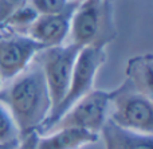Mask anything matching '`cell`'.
Masks as SVG:
<instances>
[{
    "mask_svg": "<svg viewBox=\"0 0 153 149\" xmlns=\"http://www.w3.org/2000/svg\"><path fill=\"white\" fill-rule=\"evenodd\" d=\"M0 102L13 117L20 137L39 130L51 113V99L36 58L22 74L3 83Z\"/></svg>",
    "mask_w": 153,
    "mask_h": 149,
    "instance_id": "obj_1",
    "label": "cell"
},
{
    "mask_svg": "<svg viewBox=\"0 0 153 149\" xmlns=\"http://www.w3.org/2000/svg\"><path fill=\"white\" fill-rule=\"evenodd\" d=\"M109 0H83L70 19L69 43L78 47H106L116 38Z\"/></svg>",
    "mask_w": 153,
    "mask_h": 149,
    "instance_id": "obj_2",
    "label": "cell"
},
{
    "mask_svg": "<svg viewBox=\"0 0 153 149\" xmlns=\"http://www.w3.org/2000/svg\"><path fill=\"white\" fill-rule=\"evenodd\" d=\"M108 121L125 130L153 136L152 97L122 83L113 89Z\"/></svg>",
    "mask_w": 153,
    "mask_h": 149,
    "instance_id": "obj_3",
    "label": "cell"
},
{
    "mask_svg": "<svg viewBox=\"0 0 153 149\" xmlns=\"http://www.w3.org/2000/svg\"><path fill=\"white\" fill-rule=\"evenodd\" d=\"M106 61V47H82L78 56L75 59L74 70L71 74V79L69 83V89L59 104V106L50 114L46 122L39 128V134H43L50 129V126L59 120L63 113H66L78 99L89 94L94 89V81L98 70L101 69Z\"/></svg>",
    "mask_w": 153,
    "mask_h": 149,
    "instance_id": "obj_4",
    "label": "cell"
},
{
    "mask_svg": "<svg viewBox=\"0 0 153 149\" xmlns=\"http://www.w3.org/2000/svg\"><path fill=\"white\" fill-rule=\"evenodd\" d=\"M79 51L81 47L76 44L65 43L58 47L45 48L36 55L50 94L51 113L59 106L66 96Z\"/></svg>",
    "mask_w": 153,
    "mask_h": 149,
    "instance_id": "obj_5",
    "label": "cell"
},
{
    "mask_svg": "<svg viewBox=\"0 0 153 149\" xmlns=\"http://www.w3.org/2000/svg\"><path fill=\"white\" fill-rule=\"evenodd\" d=\"M113 90H95L83 96L66 113L59 117L46 133L61 128H78L100 136L103 125L108 121ZM45 134V133H43Z\"/></svg>",
    "mask_w": 153,
    "mask_h": 149,
    "instance_id": "obj_6",
    "label": "cell"
},
{
    "mask_svg": "<svg viewBox=\"0 0 153 149\" xmlns=\"http://www.w3.org/2000/svg\"><path fill=\"white\" fill-rule=\"evenodd\" d=\"M42 51L38 43L23 34L0 35V78L3 83L24 71Z\"/></svg>",
    "mask_w": 153,
    "mask_h": 149,
    "instance_id": "obj_7",
    "label": "cell"
},
{
    "mask_svg": "<svg viewBox=\"0 0 153 149\" xmlns=\"http://www.w3.org/2000/svg\"><path fill=\"white\" fill-rule=\"evenodd\" d=\"M73 12L61 15H39L26 35L38 43L42 50L65 44L67 43L66 40H69L70 19Z\"/></svg>",
    "mask_w": 153,
    "mask_h": 149,
    "instance_id": "obj_8",
    "label": "cell"
},
{
    "mask_svg": "<svg viewBox=\"0 0 153 149\" xmlns=\"http://www.w3.org/2000/svg\"><path fill=\"white\" fill-rule=\"evenodd\" d=\"M100 140L98 134L78 128L54 129L40 134L38 149H81Z\"/></svg>",
    "mask_w": 153,
    "mask_h": 149,
    "instance_id": "obj_9",
    "label": "cell"
},
{
    "mask_svg": "<svg viewBox=\"0 0 153 149\" xmlns=\"http://www.w3.org/2000/svg\"><path fill=\"white\" fill-rule=\"evenodd\" d=\"M105 149H153V140L151 134H140L129 132L106 121L100 132Z\"/></svg>",
    "mask_w": 153,
    "mask_h": 149,
    "instance_id": "obj_10",
    "label": "cell"
},
{
    "mask_svg": "<svg viewBox=\"0 0 153 149\" xmlns=\"http://www.w3.org/2000/svg\"><path fill=\"white\" fill-rule=\"evenodd\" d=\"M152 62L153 56L151 53L130 58L126 64L125 85L138 93H144L152 97Z\"/></svg>",
    "mask_w": 153,
    "mask_h": 149,
    "instance_id": "obj_11",
    "label": "cell"
},
{
    "mask_svg": "<svg viewBox=\"0 0 153 149\" xmlns=\"http://www.w3.org/2000/svg\"><path fill=\"white\" fill-rule=\"evenodd\" d=\"M38 12L31 7L30 3L19 8L12 13L4 23L0 26V30H10V34H23L26 35L31 24L36 20Z\"/></svg>",
    "mask_w": 153,
    "mask_h": 149,
    "instance_id": "obj_12",
    "label": "cell"
},
{
    "mask_svg": "<svg viewBox=\"0 0 153 149\" xmlns=\"http://www.w3.org/2000/svg\"><path fill=\"white\" fill-rule=\"evenodd\" d=\"M20 139V132L8 109L0 102V147L13 145Z\"/></svg>",
    "mask_w": 153,
    "mask_h": 149,
    "instance_id": "obj_13",
    "label": "cell"
},
{
    "mask_svg": "<svg viewBox=\"0 0 153 149\" xmlns=\"http://www.w3.org/2000/svg\"><path fill=\"white\" fill-rule=\"evenodd\" d=\"M38 15H61L69 13L76 8L79 3L71 0H28Z\"/></svg>",
    "mask_w": 153,
    "mask_h": 149,
    "instance_id": "obj_14",
    "label": "cell"
},
{
    "mask_svg": "<svg viewBox=\"0 0 153 149\" xmlns=\"http://www.w3.org/2000/svg\"><path fill=\"white\" fill-rule=\"evenodd\" d=\"M27 3H28V0H0V26L15 11L26 5Z\"/></svg>",
    "mask_w": 153,
    "mask_h": 149,
    "instance_id": "obj_15",
    "label": "cell"
},
{
    "mask_svg": "<svg viewBox=\"0 0 153 149\" xmlns=\"http://www.w3.org/2000/svg\"><path fill=\"white\" fill-rule=\"evenodd\" d=\"M39 132L35 130L31 133H27L19 139L15 149H38V142H39Z\"/></svg>",
    "mask_w": 153,
    "mask_h": 149,
    "instance_id": "obj_16",
    "label": "cell"
},
{
    "mask_svg": "<svg viewBox=\"0 0 153 149\" xmlns=\"http://www.w3.org/2000/svg\"><path fill=\"white\" fill-rule=\"evenodd\" d=\"M1 87H3V81H1V78H0V90H1Z\"/></svg>",
    "mask_w": 153,
    "mask_h": 149,
    "instance_id": "obj_17",
    "label": "cell"
},
{
    "mask_svg": "<svg viewBox=\"0 0 153 149\" xmlns=\"http://www.w3.org/2000/svg\"><path fill=\"white\" fill-rule=\"evenodd\" d=\"M71 1H75V3H81V1H83V0H71Z\"/></svg>",
    "mask_w": 153,
    "mask_h": 149,
    "instance_id": "obj_18",
    "label": "cell"
}]
</instances>
